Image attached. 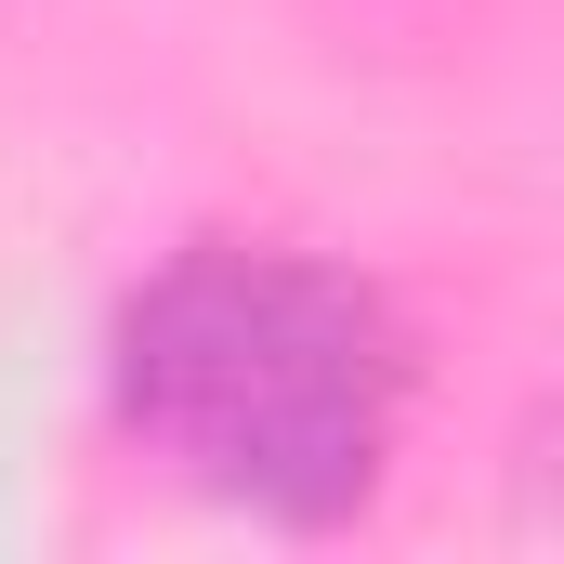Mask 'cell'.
Here are the masks:
<instances>
[{
    "label": "cell",
    "instance_id": "6da1fadb",
    "mask_svg": "<svg viewBox=\"0 0 564 564\" xmlns=\"http://www.w3.org/2000/svg\"><path fill=\"white\" fill-rule=\"evenodd\" d=\"M106 394L144 459H171L197 499L263 525H341L368 512L394 421H408V341L381 289L315 250L197 237L119 302Z\"/></svg>",
    "mask_w": 564,
    "mask_h": 564
}]
</instances>
